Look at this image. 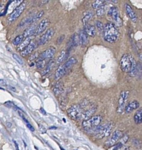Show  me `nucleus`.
<instances>
[{
	"instance_id": "obj_21",
	"label": "nucleus",
	"mask_w": 142,
	"mask_h": 150,
	"mask_svg": "<svg viewBox=\"0 0 142 150\" xmlns=\"http://www.w3.org/2000/svg\"><path fill=\"white\" fill-rule=\"evenodd\" d=\"M36 29V25H33L29 27V28H28L27 29H26L24 31V32H23V37L25 38L30 37L31 35L35 34Z\"/></svg>"
},
{
	"instance_id": "obj_40",
	"label": "nucleus",
	"mask_w": 142,
	"mask_h": 150,
	"mask_svg": "<svg viewBox=\"0 0 142 150\" xmlns=\"http://www.w3.org/2000/svg\"><path fill=\"white\" fill-rule=\"evenodd\" d=\"M64 38H65V36H64V35H62L60 36L58 38L57 40V44L58 45H60V44H61V43L63 42V41L64 39Z\"/></svg>"
},
{
	"instance_id": "obj_47",
	"label": "nucleus",
	"mask_w": 142,
	"mask_h": 150,
	"mask_svg": "<svg viewBox=\"0 0 142 150\" xmlns=\"http://www.w3.org/2000/svg\"><path fill=\"white\" fill-rule=\"evenodd\" d=\"M0 84L1 85H5V83L4 82V81L3 80H0Z\"/></svg>"
},
{
	"instance_id": "obj_34",
	"label": "nucleus",
	"mask_w": 142,
	"mask_h": 150,
	"mask_svg": "<svg viewBox=\"0 0 142 150\" xmlns=\"http://www.w3.org/2000/svg\"><path fill=\"white\" fill-rule=\"evenodd\" d=\"M72 44L74 46H77L80 44V39L79 36L78 34H74L72 38Z\"/></svg>"
},
{
	"instance_id": "obj_9",
	"label": "nucleus",
	"mask_w": 142,
	"mask_h": 150,
	"mask_svg": "<svg viewBox=\"0 0 142 150\" xmlns=\"http://www.w3.org/2000/svg\"><path fill=\"white\" fill-rule=\"evenodd\" d=\"M55 34V29L52 28H49L41 36L39 40V45H42L47 44L53 36Z\"/></svg>"
},
{
	"instance_id": "obj_4",
	"label": "nucleus",
	"mask_w": 142,
	"mask_h": 150,
	"mask_svg": "<svg viewBox=\"0 0 142 150\" xmlns=\"http://www.w3.org/2000/svg\"><path fill=\"white\" fill-rule=\"evenodd\" d=\"M112 128V124L109 123L102 125H100L92 130L94 132V134H96V137L97 138H102L110 134Z\"/></svg>"
},
{
	"instance_id": "obj_27",
	"label": "nucleus",
	"mask_w": 142,
	"mask_h": 150,
	"mask_svg": "<svg viewBox=\"0 0 142 150\" xmlns=\"http://www.w3.org/2000/svg\"><path fill=\"white\" fill-rule=\"evenodd\" d=\"M44 14V11H42L35 15H32V19L31 20V22H30V24H33L34 23H35L36 21H38V19H39Z\"/></svg>"
},
{
	"instance_id": "obj_41",
	"label": "nucleus",
	"mask_w": 142,
	"mask_h": 150,
	"mask_svg": "<svg viewBox=\"0 0 142 150\" xmlns=\"http://www.w3.org/2000/svg\"><path fill=\"white\" fill-rule=\"evenodd\" d=\"M38 56H39V55H38V53H37V52H35V53H34L33 54H32L30 57H29V61H33V60H35L37 58H38Z\"/></svg>"
},
{
	"instance_id": "obj_12",
	"label": "nucleus",
	"mask_w": 142,
	"mask_h": 150,
	"mask_svg": "<svg viewBox=\"0 0 142 150\" xmlns=\"http://www.w3.org/2000/svg\"><path fill=\"white\" fill-rule=\"evenodd\" d=\"M49 24V21L48 19L44 18L43 20H42L41 22L39 24V25L36 27L35 35H38L42 33L46 29V28L48 27Z\"/></svg>"
},
{
	"instance_id": "obj_37",
	"label": "nucleus",
	"mask_w": 142,
	"mask_h": 150,
	"mask_svg": "<svg viewBox=\"0 0 142 150\" xmlns=\"http://www.w3.org/2000/svg\"><path fill=\"white\" fill-rule=\"evenodd\" d=\"M12 56L14 58V59L19 64H20V65H23V60L21 59L20 57H19L17 54H15V53H13L12 54Z\"/></svg>"
},
{
	"instance_id": "obj_14",
	"label": "nucleus",
	"mask_w": 142,
	"mask_h": 150,
	"mask_svg": "<svg viewBox=\"0 0 142 150\" xmlns=\"http://www.w3.org/2000/svg\"><path fill=\"white\" fill-rule=\"evenodd\" d=\"M125 11L128 16L129 17V18L133 21L134 23H136L137 19V15L132 8L128 4H126L125 5Z\"/></svg>"
},
{
	"instance_id": "obj_46",
	"label": "nucleus",
	"mask_w": 142,
	"mask_h": 150,
	"mask_svg": "<svg viewBox=\"0 0 142 150\" xmlns=\"http://www.w3.org/2000/svg\"><path fill=\"white\" fill-rule=\"evenodd\" d=\"M40 112H41L43 114H44V115H46V112L44 110V109H43V108H41V109H40Z\"/></svg>"
},
{
	"instance_id": "obj_28",
	"label": "nucleus",
	"mask_w": 142,
	"mask_h": 150,
	"mask_svg": "<svg viewBox=\"0 0 142 150\" xmlns=\"http://www.w3.org/2000/svg\"><path fill=\"white\" fill-rule=\"evenodd\" d=\"M92 15H93V14L92 12H88L84 15V16L83 19V23L84 25L87 24L88 21L92 18Z\"/></svg>"
},
{
	"instance_id": "obj_33",
	"label": "nucleus",
	"mask_w": 142,
	"mask_h": 150,
	"mask_svg": "<svg viewBox=\"0 0 142 150\" xmlns=\"http://www.w3.org/2000/svg\"><path fill=\"white\" fill-rule=\"evenodd\" d=\"M46 65V62L44 59H40L39 58L38 61H37V64H36V66H37V68L39 69H42Z\"/></svg>"
},
{
	"instance_id": "obj_42",
	"label": "nucleus",
	"mask_w": 142,
	"mask_h": 150,
	"mask_svg": "<svg viewBox=\"0 0 142 150\" xmlns=\"http://www.w3.org/2000/svg\"><path fill=\"white\" fill-rule=\"evenodd\" d=\"M39 129H40V131L43 134V133H45L46 132V129L44 128V127L41 124H39Z\"/></svg>"
},
{
	"instance_id": "obj_24",
	"label": "nucleus",
	"mask_w": 142,
	"mask_h": 150,
	"mask_svg": "<svg viewBox=\"0 0 142 150\" xmlns=\"http://www.w3.org/2000/svg\"><path fill=\"white\" fill-rule=\"evenodd\" d=\"M54 65H55V61L53 60H49V62L47 63V65L46 68L42 72V75L44 76V75H47V73H49L53 69Z\"/></svg>"
},
{
	"instance_id": "obj_8",
	"label": "nucleus",
	"mask_w": 142,
	"mask_h": 150,
	"mask_svg": "<svg viewBox=\"0 0 142 150\" xmlns=\"http://www.w3.org/2000/svg\"><path fill=\"white\" fill-rule=\"evenodd\" d=\"M27 3L25 2H23L19 7H18L9 16L8 18V21L10 22H12V21L16 20L23 12L26 8Z\"/></svg>"
},
{
	"instance_id": "obj_48",
	"label": "nucleus",
	"mask_w": 142,
	"mask_h": 150,
	"mask_svg": "<svg viewBox=\"0 0 142 150\" xmlns=\"http://www.w3.org/2000/svg\"><path fill=\"white\" fill-rule=\"evenodd\" d=\"M7 125L10 128V127H11V125H12V124L11 123H7Z\"/></svg>"
},
{
	"instance_id": "obj_39",
	"label": "nucleus",
	"mask_w": 142,
	"mask_h": 150,
	"mask_svg": "<svg viewBox=\"0 0 142 150\" xmlns=\"http://www.w3.org/2000/svg\"><path fill=\"white\" fill-rule=\"evenodd\" d=\"M129 139V137L128 136H122V138L120 139L121 140V141H120V144H121L122 145H123L124 144L126 143L128 140Z\"/></svg>"
},
{
	"instance_id": "obj_15",
	"label": "nucleus",
	"mask_w": 142,
	"mask_h": 150,
	"mask_svg": "<svg viewBox=\"0 0 142 150\" xmlns=\"http://www.w3.org/2000/svg\"><path fill=\"white\" fill-rule=\"evenodd\" d=\"M139 107V103L136 100H133L128 103L125 108V112L126 113H129L133 110L137 109Z\"/></svg>"
},
{
	"instance_id": "obj_44",
	"label": "nucleus",
	"mask_w": 142,
	"mask_h": 150,
	"mask_svg": "<svg viewBox=\"0 0 142 150\" xmlns=\"http://www.w3.org/2000/svg\"><path fill=\"white\" fill-rule=\"evenodd\" d=\"M8 89H9L10 90H11V91H12V92H16V89H15L14 87L11 86H8Z\"/></svg>"
},
{
	"instance_id": "obj_3",
	"label": "nucleus",
	"mask_w": 142,
	"mask_h": 150,
	"mask_svg": "<svg viewBox=\"0 0 142 150\" xmlns=\"http://www.w3.org/2000/svg\"><path fill=\"white\" fill-rule=\"evenodd\" d=\"M90 104L87 101H84L79 104H74L67 110L68 116L73 120H80L81 114Z\"/></svg>"
},
{
	"instance_id": "obj_17",
	"label": "nucleus",
	"mask_w": 142,
	"mask_h": 150,
	"mask_svg": "<svg viewBox=\"0 0 142 150\" xmlns=\"http://www.w3.org/2000/svg\"><path fill=\"white\" fill-rule=\"evenodd\" d=\"M36 46L35 42H31L30 44L25 48L23 49L22 51L20 52V55L22 56H27L31 53H32L35 49L36 48Z\"/></svg>"
},
{
	"instance_id": "obj_11",
	"label": "nucleus",
	"mask_w": 142,
	"mask_h": 150,
	"mask_svg": "<svg viewBox=\"0 0 142 150\" xmlns=\"http://www.w3.org/2000/svg\"><path fill=\"white\" fill-rule=\"evenodd\" d=\"M96 110H97V107L95 106L94 104H91V105L89 108H87L84 111V112L81 116L80 120H86L89 118V117H91V116L94 114L95 112H96Z\"/></svg>"
},
{
	"instance_id": "obj_10",
	"label": "nucleus",
	"mask_w": 142,
	"mask_h": 150,
	"mask_svg": "<svg viewBox=\"0 0 142 150\" xmlns=\"http://www.w3.org/2000/svg\"><path fill=\"white\" fill-rule=\"evenodd\" d=\"M123 136V133L120 130H116L113 133L111 137L107 140L106 142V144L109 146L113 145L116 144V142L119 141L122 137Z\"/></svg>"
},
{
	"instance_id": "obj_18",
	"label": "nucleus",
	"mask_w": 142,
	"mask_h": 150,
	"mask_svg": "<svg viewBox=\"0 0 142 150\" xmlns=\"http://www.w3.org/2000/svg\"><path fill=\"white\" fill-rule=\"evenodd\" d=\"M84 32L88 36L90 37H94L96 35V28L94 27V26L89 25L88 24L84 25Z\"/></svg>"
},
{
	"instance_id": "obj_30",
	"label": "nucleus",
	"mask_w": 142,
	"mask_h": 150,
	"mask_svg": "<svg viewBox=\"0 0 142 150\" xmlns=\"http://www.w3.org/2000/svg\"><path fill=\"white\" fill-rule=\"evenodd\" d=\"M4 105L7 107L8 108H10V109H13L14 110H19V108H18V107H17L13 102L11 101H6L4 104Z\"/></svg>"
},
{
	"instance_id": "obj_2",
	"label": "nucleus",
	"mask_w": 142,
	"mask_h": 150,
	"mask_svg": "<svg viewBox=\"0 0 142 150\" xmlns=\"http://www.w3.org/2000/svg\"><path fill=\"white\" fill-rule=\"evenodd\" d=\"M119 36V32L117 27L112 23L106 24L104 28V38L107 42L114 43Z\"/></svg>"
},
{
	"instance_id": "obj_51",
	"label": "nucleus",
	"mask_w": 142,
	"mask_h": 150,
	"mask_svg": "<svg viewBox=\"0 0 142 150\" xmlns=\"http://www.w3.org/2000/svg\"><path fill=\"white\" fill-rule=\"evenodd\" d=\"M0 90H4V89H3L1 88H0Z\"/></svg>"
},
{
	"instance_id": "obj_13",
	"label": "nucleus",
	"mask_w": 142,
	"mask_h": 150,
	"mask_svg": "<svg viewBox=\"0 0 142 150\" xmlns=\"http://www.w3.org/2000/svg\"><path fill=\"white\" fill-rule=\"evenodd\" d=\"M56 51V48L53 47H51L47 49H46V51H44V52H43L40 55L39 58L44 60L45 59L52 58L55 55Z\"/></svg>"
},
{
	"instance_id": "obj_49",
	"label": "nucleus",
	"mask_w": 142,
	"mask_h": 150,
	"mask_svg": "<svg viewBox=\"0 0 142 150\" xmlns=\"http://www.w3.org/2000/svg\"><path fill=\"white\" fill-rule=\"evenodd\" d=\"M53 128H55V129H56V127H54V126H53V127H50V128H49V129H50V130H51V129H53Z\"/></svg>"
},
{
	"instance_id": "obj_22",
	"label": "nucleus",
	"mask_w": 142,
	"mask_h": 150,
	"mask_svg": "<svg viewBox=\"0 0 142 150\" xmlns=\"http://www.w3.org/2000/svg\"><path fill=\"white\" fill-rule=\"evenodd\" d=\"M23 1H11L10 4L7 7V12L14 11L18 7H19Z\"/></svg>"
},
{
	"instance_id": "obj_29",
	"label": "nucleus",
	"mask_w": 142,
	"mask_h": 150,
	"mask_svg": "<svg viewBox=\"0 0 142 150\" xmlns=\"http://www.w3.org/2000/svg\"><path fill=\"white\" fill-rule=\"evenodd\" d=\"M105 3V1H96L92 3V8L94 9H98L104 5Z\"/></svg>"
},
{
	"instance_id": "obj_5",
	"label": "nucleus",
	"mask_w": 142,
	"mask_h": 150,
	"mask_svg": "<svg viewBox=\"0 0 142 150\" xmlns=\"http://www.w3.org/2000/svg\"><path fill=\"white\" fill-rule=\"evenodd\" d=\"M102 120V117L101 116H94L86 120H84L83 126L87 130H92L100 125Z\"/></svg>"
},
{
	"instance_id": "obj_25",
	"label": "nucleus",
	"mask_w": 142,
	"mask_h": 150,
	"mask_svg": "<svg viewBox=\"0 0 142 150\" xmlns=\"http://www.w3.org/2000/svg\"><path fill=\"white\" fill-rule=\"evenodd\" d=\"M134 121L136 124L142 123V109L138 110L134 115Z\"/></svg>"
},
{
	"instance_id": "obj_50",
	"label": "nucleus",
	"mask_w": 142,
	"mask_h": 150,
	"mask_svg": "<svg viewBox=\"0 0 142 150\" xmlns=\"http://www.w3.org/2000/svg\"><path fill=\"white\" fill-rule=\"evenodd\" d=\"M60 149H61V150H65L64 148H62V147H60Z\"/></svg>"
},
{
	"instance_id": "obj_20",
	"label": "nucleus",
	"mask_w": 142,
	"mask_h": 150,
	"mask_svg": "<svg viewBox=\"0 0 142 150\" xmlns=\"http://www.w3.org/2000/svg\"><path fill=\"white\" fill-rule=\"evenodd\" d=\"M66 72H67V71L65 69L64 65L60 66L55 73V80H57L60 79L61 77H63L66 73Z\"/></svg>"
},
{
	"instance_id": "obj_32",
	"label": "nucleus",
	"mask_w": 142,
	"mask_h": 150,
	"mask_svg": "<svg viewBox=\"0 0 142 150\" xmlns=\"http://www.w3.org/2000/svg\"><path fill=\"white\" fill-rule=\"evenodd\" d=\"M66 52L65 51H62L59 55V56L58 57L57 60H56V63L57 64H60L66 58Z\"/></svg>"
},
{
	"instance_id": "obj_36",
	"label": "nucleus",
	"mask_w": 142,
	"mask_h": 150,
	"mask_svg": "<svg viewBox=\"0 0 142 150\" xmlns=\"http://www.w3.org/2000/svg\"><path fill=\"white\" fill-rule=\"evenodd\" d=\"M67 104V100L66 96H61L60 99V104L61 108H65Z\"/></svg>"
},
{
	"instance_id": "obj_38",
	"label": "nucleus",
	"mask_w": 142,
	"mask_h": 150,
	"mask_svg": "<svg viewBox=\"0 0 142 150\" xmlns=\"http://www.w3.org/2000/svg\"><path fill=\"white\" fill-rule=\"evenodd\" d=\"M96 25H97V27L99 31H104V26L101 22H100V21H97V22L96 23Z\"/></svg>"
},
{
	"instance_id": "obj_35",
	"label": "nucleus",
	"mask_w": 142,
	"mask_h": 150,
	"mask_svg": "<svg viewBox=\"0 0 142 150\" xmlns=\"http://www.w3.org/2000/svg\"><path fill=\"white\" fill-rule=\"evenodd\" d=\"M106 11V7L105 5H103L102 7H101L100 8H99L98 9H97V15L99 16H102V15L104 14L105 12Z\"/></svg>"
},
{
	"instance_id": "obj_31",
	"label": "nucleus",
	"mask_w": 142,
	"mask_h": 150,
	"mask_svg": "<svg viewBox=\"0 0 142 150\" xmlns=\"http://www.w3.org/2000/svg\"><path fill=\"white\" fill-rule=\"evenodd\" d=\"M23 35H20L17 36L14 39V40L12 42L13 45H18L20 44H21V42H22V41L23 40Z\"/></svg>"
},
{
	"instance_id": "obj_43",
	"label": "nucleus",
	"mask_w": 142,
	"mask_h": 150,
	"mask_svg": "<svg viewBox=\"0 0 142 150\" xmlns=\"http://www.w3.org/2000/svg\"><path fill=\"white\" fill-rule=\"evenodd\" d=\"M27 127L29 128V129L31 132H35V128H34V127H33L31 124H29V123L27 124Z\"/></svg>"
},
{
	"instance_id": "obj_26",
	"label": "nucleus",
	"mask_w": 142,
	"mask_h": 150,
	"mask_svg": "<svg viewBox=\"0 0 142 150\" xmlns=\"http://www.w3.org/2000/svg\"><path fill=\"white\" fill-rule=\"evenodd\" d=\"M31 41V37H28V38H26L24 41L21 43L19 47L18 48V50L20 51H22L23 49H25L30 44Z\"/></svg>"
},
{
	"instance_id": "obj_1",
	"label": "nucleus",
	"mask_w": 142,
	"mask_h": 150,
	"mask_svg": "<svg viewBox=\"0 0 142 150\" xmlns=\"http://www.w3.org/2000/svg\"><path fill=\"white\" fill-rule=\"evenodd\" d=\"M120 67L123 72L129 73L131 76H134L136 73L137 63L134 58L130 54L126 53L122 56Z\"/></svg>"
},
{
	"instance_id": "obj_23",
	"label": "nucleus",
	"mask_w": 142,
	"mask_h": 150,
	"mask_svg": "<svg viewBox=\"0 0 142 150\" xmlns=\"http://www.w3.org/2000/svg\"><path fill=\"white\" fill-rule=\"evenodd\" d=\"M76 62H77V59H76V58L71 57L67 60V61L63 65L65 69H66V71H67L71 68V67H72L73 65H74V64L76 63Z\"/></svg>"
},
{
	"instance_id": "obj_6",
	"label": "nucleus",
	"mask_w": 142,
	"mask_h": 150,
	"mask_svg": "<svg viewBox=\"0 0 142 150\" xmlns=\"http://www.w3.org/2000/svg\"><path fill=\"white\" fill-rule=\"evenodd\" d=\"M108 15L111 17L113 21V24L116 27H121L122 26V19L120 16L119 11L117 8L111 7L108 12Z\"/></svg>"
},
{
	"instance_id": "obj_45",
	"label": "nucleus",
	"mask_w": 142,
	"mask_h": 150,
	"mask_svg": "<svg viewBox=\"0 0 142 150\" xmlns=\"http://www.w3.org/2000/svg\"><path fill=\"white\" fill-rule=\"evenodd\" d=\"M14 144H15V148H16V150H19V146H18V143H17L15 141H14Z\"/></svg>"
},
{
	"instance_id": "obj_19",
	"label": "nucleus",
	"mask_w": 142,
	"mask_h": 150,
	"mask_svg": "<svg viewBox=\"0 0 142 150\" xmlns=\"http://www.w3.org/2000/svg\"><path fill=\"white\" fill-rule=\"evenodd\" d=\"M79 36L80 39V44L82 46H86L88 43V35L85 34L84 31H81Z\"/></svg>"
},
{
	"instance_id": "obj_16",
	"label": "nucleus",
	"mask_w": 142,
	"mask_h": 150,
	"mask_svg": "<svg viewBox=\"0 0 142 150\" xmlns=\"http://www.w3.org/2000/svg\"><path fill=\"white\" fill-rule=\"evenodd\" d=\"M64 90V84L62 81L57 82L54 86L53 88V92L56 96H58L61 94Z\"/></svg>"
},
{
	"instance_id": "obj_7",
	"label": "nucleus",
	"mask_w": 142,
	"mask_h": 150,
	"mask_svg": "<svg viewBox=\"0 0 142 150\" xmlns=\"http://www.w3.org/2000/svg\"><path fill=\"white\" fill-rule=\"evenodd\" d=\"M129 93L130 92L128 90H123L122 92H121L119 100H118L117 113L121 114L125 110V108L126 107V103L129 97Z\"/></svg>"
}]
</instances>
